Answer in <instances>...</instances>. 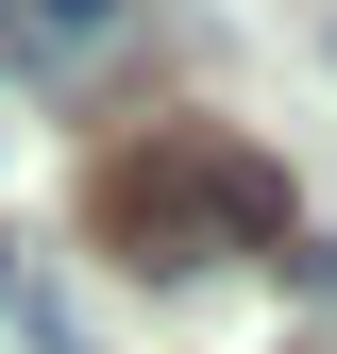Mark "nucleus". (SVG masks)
I'll use <instances>...</instances> for the list:
<instances>
[{"instance_id": "f03ea898", "label": "nucleus", "mask_w": 337, "mask_h": 354, "mask_svg": "<svg viewBox=\"0 0 337 354\" xmlns=\"http://www.w3.org/2000/svg\"><path fill=\"white\" fill-rule=\"evenodd\" d=\"M118 17H135V0H34V34H51V51H102Z\"/></svg>"}, {"instance_id": "f257e3e1", "label": "nucleus", "mask_w": 337, "mask_h": 354, "mask_svg": "<svg viewBox=\"0 0 337 354\" xmlns=\"http://www.w3.org/2000/svg\"><path fill=\"white\" fill-rule=\"evenodd\" d=\"M84 219H102V253L152 270V287H202V270H236V253H287V236H304V219H287V169L253 136H220V118L118 136L102 186H84Z\"/></svg>"}, {"instance_id": "7ed1b4c3", "label": "nucleus", "mask_w": 337, "mask_h": 354, "mask_svg": "<svg viewBox=\"0 0 337 354\" xmlns=\"http://www.w3.org/2000/svg\"><path fill=\"white\" fill-rule=\"evenodd\" d=\"M0 304H17V236H0Z\"/></svg>"}]
</instances>
